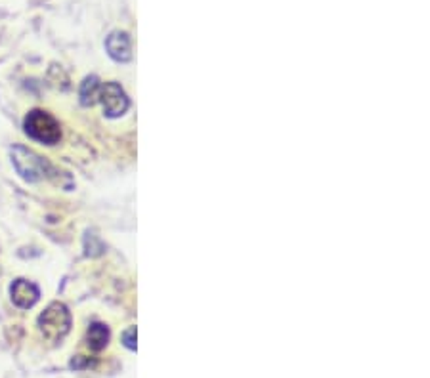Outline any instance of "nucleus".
<instances>
[{
    "instance_id": "1",
    "label": "nucleus",
    "mask_w": 430,
    "mask_h": 378,
    "mask_svg": "<svg viewBox=\"0 0 430 378\" xmlns=\"http://www.w3.org/2000/svg\"><path fill=\"white\" fill-rule=\"evenodd\" d=\"M37 325H39V331L48 342L58 344L71 331V313H69L66 304L52 302L44 312L40 313Z\"/></svg>"
},
{
    "instance_id": "2",
    "label": "nucleus",
    "mask_w": 430,
    "mask_h": 378,
    "mask_svg": "<svg viewBox=\"0 0 430 378\" xmlns=\"http://www.w3.org/2000/svg\"><path fill=\"white\" fill-rule=\"evenodd\" d=\"M23 128H25L27 136L35 142H40V144L56 145L61 140L59 123L50 113L42 111V109H33V111L27 113Z\"/></svg>"
},
{
    "instance_id": "3",
    "label": "nucleus",
    "mask_w": 430,
    "mask_h": 378,
    "mask_svg": "<svg viewBox=\"0 0 430 378\" xmlns=\"http://www.w3.org/2000/svg\"><path fill=\"white\" fill-rule=\"evenodd\" d=\"M12 163L25 182H40L48 176V170H50V164L46 163L42 157L23 145L12 147Z\"/></svg>"
},
{
    "instance_id": "4",
    "label": "nucleus",
    "mask_w": 430,
    "mask_h": 378,
    "mask_svg": "<svg viewBox=\"0 0 430 378\" xmlns=\"http://www.w3.org/2000/svg\"><path fill=\"white\" fill-rule=\"evenodd\" d=\"M98 102H102L105 117L109 118L123 117L124 113L129 111V107H131V99H129L126 92L117 83H105V85H102Z\"/></svg>"
},
{
    "instance_id": "5",
    "label": "nucleus",
    "mask_w": 430,
    "mask_h": 378,
    "mask_svg": "<svg viewBox=\"0 0 430 378\" xmlns=\"http://www.w3.org/2000/svg\"><path fill=\"white\" fill-rule=\"evenodd\" d=\"M10 294H12V302L21 310H29L33 307L40 298L39 287L27 279H16L10 287Z\"/></svg>"
},
{
    "instance_id": "6",
    "label": "nucleus",
    "mask_w": 430,
    "mask_h": 378,
    "mask_svg": "<svg viewBox=\"0 0 430 378\" xmlns=\"http://www.w3.org/2000/svg\"><path fill=\"white\" fill-rule=\"evenodd\" d=\"M105 50L109 54L111 59H115L117 63H126L132 58V46L129 35L124 31H113V33L105 39Z\"/></svg>"
},
{
    "instance_id": "7",
    "label": "nucleus",
    "mask_w": 430,
    "mask_h": 378,
    "mask_svg": "<svg viewBox=\"0 0 430 378\" xmlns=\"http://www.w3.org/2000/svg\"><path fill=\"white\" fill-rule=\"evenodd\" d=\"M109 327L104 323H92L86 331V346L92 352H102L105 346L109 344Z\"/></svg>"
},
{
    "instance_id": "8",
    "label": "nucleus",
    "mask_w": 430,
    "mask_h": 378,
    "mask_svg": "<svg viewBox=\"0 0 430 378\" xmlns=\"http://www.w3.org/2000/svg\"><path fill=\"white\" fill-rule=\"evenodd\" d=\"M100 90H102V85H100L98 77H86L80 85V104L85 107H92L94 104H98L100 99Z\"/></svg>"
},
{
    "instance_id": "9",
    "label": "nucleus",
    "mask_w": 430,
    "mask_h": 378,
    "mask_svg": "<svg viewBox=\"0 0 430 378\" xmlns=\"http://www.w3.org/2000/svg\"><path fill=\"white\" fill-rule=\"evenodd\" d=\"M123 344L129 348V350H136V327H131L123 333Z\"/></svg>"
}]
</instances>
